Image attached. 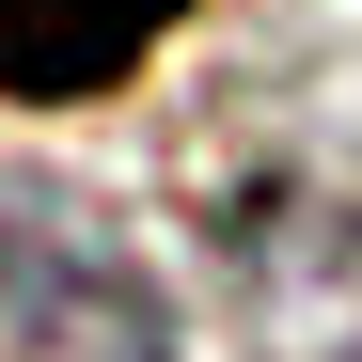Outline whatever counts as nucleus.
<instances>
[{"mask_svg":"<svg viewBox=\"0 0 362 362\" xmlns=\"http://www.w3.org/2000/svg\"><path fill=\"white\" fill-rule=\"evenodd\" d=\"M173 32H189V0H0V110L127 95Z\"/></svg>","mask_w":362,"mask_h":362,"instance_id":"7ed1b4c3","label":"nucleus"},{"mask_svg":"<svg viewBox=\"0 0 362 362\" xmlns=\"http://www.w3.org/2000/svg\"><path fill=\"white\" fill-rule=\"evenodd\" d=\"M252 362H362V205L346 189H236L221 205Z\"/></svg>","mask_w":362,"mask_h":362,"instance_id":"f03ea898","label":"nucleus"},{"mask_svg":"<svg viewBox=\"0 0 362 362\" xmlns=\"http://www.w3.org/2000/svg\"><path fill=\"white\" fill-rule=\"evenodd\" d=\"M0 346L16 362H173V284L79 173L0 158Z\"/></svg>","mask_w":362,"mask_h":362,"instance_id":"f257e3e1","label":"nucleus"}]
</instances>
